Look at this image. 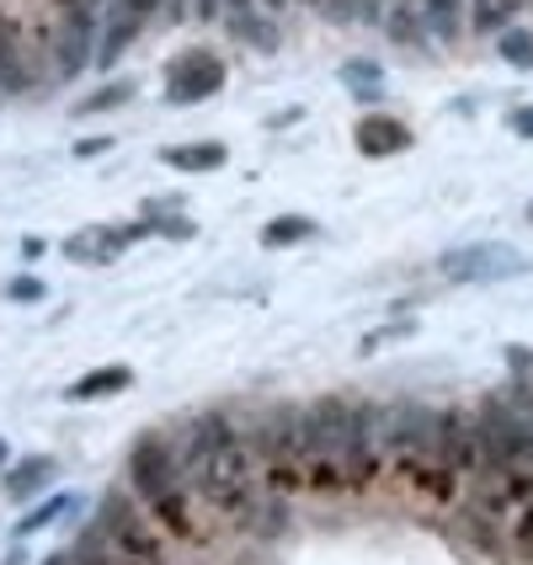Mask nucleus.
<instances>
[{
    "label": "nucleus",
    "instance_id": "6ab92c4d",
    "mask_svg": "<svg viewBox=\"0 0 533 565\" xmlns=\"http://www.w3.org/2000/svg\"><path fill=\"white\" fill-rule=\"evenodd\" d=\"M518 6H523V0H470L475 32H497V38H502V32L512 28V17H518Z\"/></svg>",
    "mask_w": 533,
    "mask_h": 565
},
{
    "label": "nucleus",
    "instance_id": "4be33fe9",
    "mask_svg": "<svg viewBox=\"0 0 533 565\" xmlns=\"http://www.w3.org/2000/svg\"><path fill=\"white\" fill-rule=\"evenodd\" d=\"M262 241L267 246H299V241H315V220L310 214H283L262 230Z\"/></svg>",
    "mask_w": 533,
    "mask_h": 565
},
{
    "label": "nucleus",
    "instance_id": "f3484780",
    "mask_svg": "<svg viewBox=\"0 0 533 565\" xmlns=\"http://www.w3.org/2000/svg\"><path fill=\"white\" fill-rule=\"evenodd\" d=\"M422 6V22H427V38H443L454 43L465 32V0H416Z\"/></svg>",
    "mask_w": 533,
    "mask_h": 565
},
{
    "label": "nucleus",
    "instance_id": "f257e3e1",
    "mask_svg": "<svg viewBox=\"0 0 533 565\" xmlns=\"http://www.w3.org/2000/svg\"><path fill=\"white\" fill-rule=\"evenodd\" d=\"M177 459L182 475L198 491V502H209L220 518H246L256 507V459H252V438L224 416V411H203L182 422L177 433Z\"/></svg>",
    "mask_w": 533,
    "mask_h": 565
},
{
    "label": "nucleus",
    "instance_id": "7c9ffc66",
    "mask_svg": "<svg viewBox=\"0 0 533 565\" xmlns=\"http://www.w3.org/2000/svg\"><path fill=\"white\" fill-rule=\"evenodd\" d=\"M6 459H11V448H6V438H0V475L11 470V465H6Z\"/></svg>",
    "mask_w": 533,
    "mask_h": 565
},
{
    "label": "nucleus",
    "instance_id": "6e6552de",
    "mask_svg": "<svg viewBox=\"0 0 533 565\" xmlns=\"http://www.w3.org/2000/svg\"><path fill=\"white\" fill-rule=\"evenodd\" d=\"M379 443H384V459H395V465L427 459L433 454V411L416 401L379 406Z\"/></svg>",
    "mask_w": 533,
    "mask_h": 565
},
{
    "label": "nucleus",
    "instance_id": "7ed1b4c3",
    "mask_svg": "<svg viewBox=\"0 0 533 565\" xmlns=\"http://www.w3.org/2000/svg\"><path fill=\"white\" fill-rule=\"evenodd\" d=\"M252 459L278 491L305 486V406H267L252 422Z\"/></svg>",
    "mask_w": 533,
    "mask_h": 565
},
{
    "label": "nucleus",
    "instance_id": "9b49d317",
    "mask_svg": "<svg viewBox=\"0 0 533 565\" xmlns=\"http://www.w3.org/2000/svg\"><path fill=\"white\" fill-rule=\"evenodd\" d=\"M352 139H358V150H363L369 160H390L411 145V128L401 124L395 113H363L358 128H352Z\"/></svg>",
    "mask_w": 533,
    "mask_h": 565
},
{
    "label": "nucleus",
    "instance_id": "2eb2a0df",
    "mask_svg": "<svg viewBox=\"0 0 533 565\" xmlns=\"http://www.w3.org/2000/svg\"><path fill=\"white\" fill-rule=\"evenodd\" d=\"M160 160H166L171 171H192V177H203V171H220L224 160H230V150H224L220 139H198V145H171Z\"/></svg>",
    "mask_w": 533,
    "mask_h": 565
},
{
    "label": "nucleus",
    "instance_id": "9d476101",
    "mask_svg": "<svg viewBox=\"0 0 533 565\" xmlns=\"http://www.w3.org/2000/svg\"><path fill=\"white\" fill-rule=\"evenodd\" d=\"M224 92V60L214 49H188L166 64V102L171 107H192Z\"/></svg>",
    "mask_w": 533,
    "mask_h": 565
},
{
    "label": "nucleus",
    "instance_id": "393cba45",
    "mask_svg": "<svg viewBox=\"0 0 533 565\" xmlns=\"http://www.w3.org/2000/svg\"><path fill=\"white\" fill-rule=\"evenodd\" d=\"M379 81H384V75H379L374 60H352V64H347V86H352V92H363V86H369V92H379Z\"/></svg>",
    "mask_w": 533,
    "mask_h": 565
},
{
    "label": "nucleus",
    "instance_id": "b1692460",
    "mask_svg": "<svg viewBox=\"0 0 533 565\" xmlns=\"http://www.w3.org/2000/svg\"><path fill=\"white\" fill-rule=\"evenodd\" d=\"M512 544H518V555H533V486L523 491V507H518V523H512Z\"/></svg>",
    "mask_w": 533,
    "mask_h": 565
},
{
    "label": "nucleus",
    "instance_id": "20e7f679",
    "mask_svg": "<svg viewBox=\"0 0 533 565\" xmlns=\"http://www.w3.org/2000/svg\"><path fill=\"white\" fill-rule=\"evenodd\" d=\"M92 529L107 539L128 565H160V555H166V534L150 523V507L139 502L134 491H107L102 507H96Z\"/></svg>",
    "mask_w": 533,
    "mask_h": 565
},
{
    "label": "nucleus",
    "instance_id": "aec40b11",
    "mask_svg": "<svg viewBox=\"0 0 533 565\" xmlns=\"http://www.w3.org/2000/svg\"><path fill=\"white\" fill-rule=\"evenodd\" d=\"M70 565H128V561L107 544V539L96 534V529H86V534L70 544Z\"/></svg>",
    "mask_w": 533,
    "mask_h": 565
},
{
    "label": "nucleus",
    "instance_id": "f8f14e48",
    "mask_svg": "<svg viewBox=\"0 0 533 565\" xmlns=\"http://www.w3.org/2000/svg\"><path fill=\"white\" fill-rule=\"evenodd\" d=\"M22 92H32L28 43H22V28L0 11V96H22Z\"/></svg>",
    "mask_w": 533,
    "mask_h": 565
},
{
    "label": "nucleus",
    "instance_id": "473e14b6",
    "mask_svg": "<svg viewBox=\"0 0 533 565\" xmlns=\"http://www.w3.org/2000/svg\"><path fill=\"white\" fill-rule=\"evenodd\" d=\"M529 220H533V203H529Z\"/></svg>",
    "mask_w": 533,
    "mask_h": 565
},
{
    "label": "nucleus",
    "instance_id": "a878e982",
    "mask_svg": "<svg viewBox=\"0 0 533 565\" xmlns=\"http://www.w3.org/2000/svg\"><path fill=\"white\" fill-rule=\"evenodd\" d=\"M43 294H49V282L32 278V273H22V278L6 288V299H17V305H32V299H43Z\"/></svg>",
    "mask_w": 533,
    "mask_h": 565
},
{
    "label": "nucleus",
    "instance_id": "dca6fc26",
    "mask_svg": "<svg viewBox=\"0 0 533 565\" xmlns=\"http://www.w3.org/2000/svg\"><path fill=\"white\" fill-rule=\"evenodd\" d=\"M128 384H134V369H124V363H107V369H92L86 379H75V384H70V401H102V395H124Z\"/></svg>",
    "mask_w": 533,
    "mask_h": 565
},
{
    "label": "nucleus",
    "instance_id": "0eeeda50",
    "mask_svg": "<svg viewBox=\"0 0 533 565\" xmlns=\"http://www.w3.org/2000/svg\"><path fill=\"white\" fill-rule=\"evenodd\" d=\"M96 38H102V6L81 0V6H60L54 22V75H81L96 60Z\"/></svg>",
    "mask_w": 533,
    "mask_h": 565
},
{
    "label": "nucleus",
    "instance_id": "2f4dec72",
    "mask_svg": "<svg viewBox=\"0 0 533 565\" xmlns=\"http://www.w3.org/2000/svg\"><path fill=\"white\" fill-rule=\"evenodd\" d=\"M43 565H70V550H60V555H49Z\"/></svg>",
    "mask_w": 533,
    "mask_h": 565
},
{
    "label": "nucleus",
    "instance_id": "4468645a",
    "mask_svg": "<svg viewBox=\"0 0 533 565\" xmlns=\"http://www.w3.org/2000/svg\"><path fill=\"white\" fill-rule=\"evenodd\" d=\"M54 480H60V459H49V454H28L22 465H11V470L0 475V486H6V497H11V502H32V497H43Z\"/></svg>",
    "mask_w": 533,
    "mask_h": 565
},
{
    "label": "nucleus",
    "instance_id": "ddd939ff",
    "mask_svg": "<svg viewBox=\"0 0 533 565\" xmlns=\"http://www.w3.org/2000/svg\"><path fill=\"white\" fill-rule=\"evenodd\" d=\"M139 22L145 17H134L128 6H113V0L102 6V38H96V64L102 70H113V64L124 60V49L139 38Z\"/></svg>",
    "mask_w": 533,
    "mask_h": 565
},
{
    "label": "nucleus",
    "instance_id": "f03ea898",
    "mask_svg": "<svg viewBox=\"0 0 533 565\" xmlns=\"http://www.w3.org/2000/svg\"><path fill=\"white\" fill-rule=\"evenodd\" d=\"M128 491L150 507L160 529L171 539H192V486L182 475L171 433H145L128 454Z\"/></svg>",
    "mask_w": 533,
    "mask_h": 565
},
{
    "label": "nucleus",
    "instance_id": "1a4fd4ad",
    "mask_svg": "<svg viewBox=\"0 0 533 565\" xmlns=\"http://www.w3.org/2000/svg\"><path fill=\"white\" fill-rule=\"evenodd\" d=\"M533 262L518 252H507L497 241H480V246H459V252H443L438 256V273L448 282H507L518 273H529Z\"/></svg>",
    "mask_w": 533,
    "mask_h": 565
},
{
    "label": "nucleus",
    "instance_id": "c756f323",
    "mask_svg": "<svg viewBox=\"0 0 533 565\" xmlns=\"http://www.w3.org/2000/svg\"><path fill=\"white\" fill-rule=\"evenodd\" d=\"M507 363H512L518 374H533V358L523 352V347H507Z\"/></svg>",
    "mask_w": 533,
    "mask_h": 565
},
{
    "label": "nucleus",
    "instance_id": "423d86ee",
    "mask_svg": "<svg viewBox=\"0 0 533 565\" xmlns=\"http://www.w3.org/2000/svg\"><path fill=\"white\" fill-rule=\"evenodd\" d=\"M384 465V443H379V406L374 401H352L347 395V438H342V491L374 486Z\"/></svg>",
    "mask_w": 533,
    "mask_h": 565
},
{
    "label": "nucleus",
    "instance_id": "39448f33",
    "mask_svg": "<svg viewBox=\"0 0 533 565\" xmlns=\"http://www.w3.org/2000/svg\"><path fill=\"white\" fill-rule=\"evenodd\" d=\"M347 395H320L305 406V480L320 491H342Z\"/></svg>",
    "mask_w": 533,
    "mask_h": 565
},
{
    "label": "nucleus",
    "instance_id": "cd10ccee",
    "mask_svg": "<svg viewBox=\"0 0 533 565\" xmlns=\"http://www.w3.org/2000/svg\"><path fill=\"white\" fill-rule=\"evenodd\" d=\"M512 134H518V139H533V107H518V113H512Z\"/></svg>",
    "mask_w": 533,
    "mask_h": 565
},
{
    "label": "nucleus",
    "instance_id": "5701e85b",
    "mask_svg": "<svg viewBox=\"0 0 533 565\" xmlns=\"http://www.w3.org/2000/svg\"><path fill=\"white\" fill-rule=\"evenodd\" d=\"M497 54L507 64H518V70H533V28H507L497 38Z\"/></svg>",
    "mask_w": 533,
    "mask_h": 565
},
{
    "label": "nucleus",
    "instance_id": "bb28decb",
    "mask_svg": "<svg viewBox=\"0 0 533 565\" xmlns=\"http://www.w3.org/2000/svg\"><path fill=\"white\" fill-rule=\"evenodd\" d=\"M107 150H113V134H92V139L75 145V160H96V156H107Z\"/></svg>",
    "mask_w": 533,
    "mask_h": 565
},
{
    "label": "nucleus",
    "instance_id": "c85d7f7f",
    "mask_svg": "<svg viewBox=\"0 0 533 565\" xmlns=\"http://www.w3.org/2000/svg\"><path fill=\"white\" fill-rule=\"evenodd\" d=\"M102 6H107V0H102ZM113 6H128L134 17H156L160 11V0H113Z\"/></svg>",
    "mask_w": 533,
    "mask_h": 565
},
{
    "label": "nucleus",
    "instance_id": "a211bd4d",
    "mask_svg": "<svg viewBox=\"0 0 533 565\" xmlns=\"http://www.w3.org/2000/svg\"><path fill=\"white\" fill-rule=\"evenodd\" d=\"M134 102V81H113V86H96L92 96L75 102V118H96V113H118Z\"/></svg>",
    "mask_w": 533,
    "mask_h": 565
},
{
    "label": "nucleus",
    "instance_id": "412c9836",
    "mask_svg": "<svg viewBox=\"0 0 533 565\" xmlns=\"http://www.w3.org/2000/svg\"><path fill=\"white\" fill-rule=\"evenodd\" d=\"M64 512H75V497H70V491H64V497H49V502L32 507L28 518H22V523L11 529V539H28V534H38V529H49V523H60Z\"/></svg>",
    "mask_w": 533,
    "mask_h": 565
}]
</instances>
